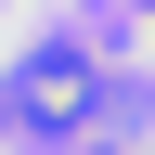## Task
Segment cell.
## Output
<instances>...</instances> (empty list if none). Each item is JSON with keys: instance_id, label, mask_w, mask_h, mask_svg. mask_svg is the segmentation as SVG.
<instances>
[{"instance_id": "cell-1", "label": "cell", "mask_w": 155, "mask_h": 155, "mask_svg": "<svg viewBox=\"0 0 155 155\" xmlns=\"http://www.w3.org/2000/svg\"><path fill=\"white\" fill-rule=\"evenodd\" d=\"M142 13H155V0H142Z\"/></svg>"}]
</instances>
